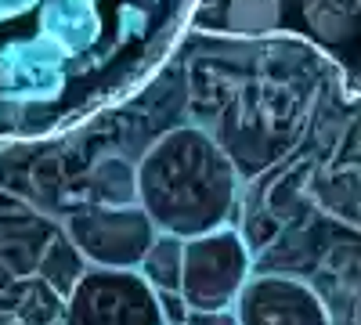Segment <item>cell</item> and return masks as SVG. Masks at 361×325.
<instances>
[{"mask_svg": "<svg viewBox=\"0 0 361 325\" xmlns=\"http://www.w3.org/2000/svg\"><path fill=\"white\" fill-rule=\"evenodd\" d=\"M0 325H361V130L221 307L177 293L105 105L0 141Z\"/></svg>", "mask_w": 361, "mask_h": 325, "instance_id": "obj_1", "label": "cell"}, {"mask_svg": "<svg viewBox=\"0 0 361 325\" xmlns=\"http://www.w3.org/2000/svg\"><path fill=\"white\" fill-rule=\"evenodd\" d=\"M206 0H0V127L83 120L152 73Z\"/></svg>", "mask_w": 361, "mask_h": 325, "instance_id": "obj_2", "label": "cell"}, {"mask_svg": "<svg viewBox=\"0 0 361 325\" xmlns=\"http://www.w3.org/2000/svg\"><path fill=\"white\" fill-rule=\"evenodd\" d=\"M304 18L311 22L318 44L325 47H336V44H347L357 29V15L354 8L347 4H336V0H304Z\"/></svg>", "mask_w": 361, "mask_h": 325, "instance_id": "obj_3", "label": "cell"}, {"mask_svg": "<svg viewBox=\"0 0 361 325\" xmlns=\"http://www.w3.org/2000/svg\"><path fill=\"white\" fill-rule=\"evenodd\" d=\"M282 22V0H228L224 4V29L243 37L271 33Z\"/></svg>", "mask_w": 361, "mask_h": 325, "instance_id": "obj_4", "label": "cell"}, {"mask_svg": "<svg viewBox=\"0 0 361 325\" xmlns=\"http://www.w3.org/2000/svg\"><path fill=\"white\" fill-rule=\"evenodd\" d=\"M350 83H354V87H357V91H361V66H357V69L350 73Z\"/></svg>", "mask_w": 361, "mask_h": 325, "instance_id": "obj_5", "label": "cell"}, {"mask_svg": "<svg viewBox=\"0 0 361 325\" xmlns=\"http://www.w3.org/2000/svg\"><path fill=\"white\" fill-rule=\"evenodd\" d=\"M336 4H347V8H357V4H361V0H336Z\"/></svg>", "mask_w": 361, "mask_h": 325, "instance_id": "obj_6", "label": "cell"}]
</instances>
